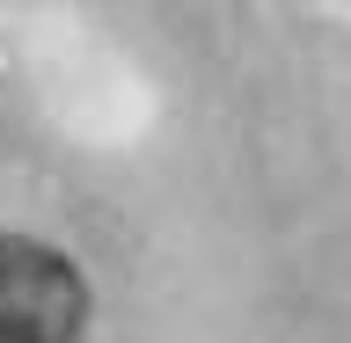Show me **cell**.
<instances>
[{"mask_svg":"<svg viewBox=\"0 0 351 343\" xmlns=\"http://www.w3.org/2000/svg\"><path fill=\"white\" fill-rule=\"evenodd\" d=\"M88 285L81 270L29 234H0V343H81Z\"/></svg>","mask_w":351,"mask_h":343,"instance_id":"cell-1","label":"cell"}]
</instances>
